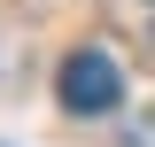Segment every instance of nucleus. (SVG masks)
Here are the masks:
<instances>
[{
	"instance_id": "nucleus-1",
	"label": "nucleus",
	"mask_w": 155,
	"mask_h": 147,
	"mask_svg": "<svg viewBox=\"0 0 155 147\" xmlns=\"http://www.w3.org/2000/svg\"><path fill=\"white\" fill-rule=\"evenodd\" d=\"M54 93H62L70 116H109L116 101H124V70H116V54H101V47H78V54L62 62Z\"/></svg>"
}]
</instances>
